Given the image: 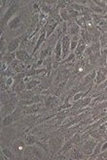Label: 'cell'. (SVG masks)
I'll list each match as a JSON object with an SVG mask.
<instances>
[{"label": "cell", "instance_id": "cell-24", "mask_svg": "<svg viewBox=\"0 0 107 160\" xmlns=\"http://www.w3.org/2000/svg\"><path fill=\"white\" fill-rule=\"evenodd\" d=\"M14 147L16 148V151H23V148H24V145H23L22 142H18V143L15 144Z\"/></svg>", "mask_w": 107, "mask_h": 160}, {"label": "cell", "instance_id": "cell-22", "mask_svg": "<svg viewBox=\"0 0 107 160\" xmlns=\"http://www.w3.org/2000/svg\"><path fill=\"white\" fill-rule=\"evenodd\" d=\"M2 153H3L7 158H11V159H12L14 157L13 153L11 152V151H10L9 148H2Z\"/></svg>", "mask_w": 107, "mask_h": 160}, {"label": "cell", "instance_id": "cell-18", "mask_svg": "<svg viewBox=\"0 0 107 160\" xmlns=\"http://www.w3.org/2000/svg\"><path fill=\"white\" fill-rule=\"evenodd\" d=\"M40 9H41V13L44 14V15H50V13L52 12V10L50 9V7L47 4H46L45 2L42 5H41Z\"/></svg>", "mask_w": 107, "mask_h": 160}, {"label": "cell", "instance_id": "cell-15", "mask_svg": "<svg viewBox=\"0 0 107 160\" xmlns=\"http://www.w3.org/2000/svg\"><path fill=\"white\" fill-rule=\"evenodd\" d=\"M106 79V76L103 75L102 73H100L99 71L96 72V75H95V83L96 84H101L103 83Z\"/></svg>", "mask_w": 107, "mask_h": 160}, {"label": "cell", "instance_id": "cell-19", "mask_svg": "<svg viewBox=\"0 0 107 160\" xmlns=\"http://www.w3.org/2000/svg\"><path fill=\"white\" fill-rule=\"evenodd\" d=\"M78 43H79L78 36H74L73 39H72V41H71V44H70V49H71V51L75 49L76 48H77V46H78Z\"/></svg>", "mask_w": 107, "mask_h": 160}, {"label": "cell", "instance_id": "cell-11", "mask_svg": "<svg viewBox=\"0 0 107 160\" xmlns=\"http://www.w3.org/2000/svg\"><path fill=\"white\" fill-rule=\"evenodd\" d=\"M70 23V28H69V32L71 33L72 35L74 36H77V34L80 32V26L76 23V22H73V23H71V22H69Z\"/></svg>", "mask_w": 107, "mask_h": 160}, {"label": "cell", "instance_id": "cell-23", "mask_svg": "<svg viewBox=\"0 0 107 160\" xmlns=\"http://www.w3.org/2000/svg\"><path fill=\"white\" fill-rule=\"evenodd\" d=\"M72 141L70 140V141H68V142H66L65 144H64V146H63V152H66V151H68L70 148L72 147Z\"/></svg>", "mask_w": 107, "mask_h": 160}, {"label": "cell", "instance_id": "cell-17", "mask_svg": "<svg viewBox=\"0 0 107 160\" xmlns=\"http://www.w3.org/2000/svg\"><path fill=\"white\" fill-rule=\"evenodd\" d=\"M15 120L13 115H8L7 116H5L3 119V125H9L11 123H13V121Z\"/></svg>", "mask_w": 107, "mask_h": 160}, {"label": "cell", "instance_id": "cell-5", "mask_svg": "<svg viewBox=\"0 0 107 160\" xmlns=\"http://www.w3.org/2000/svg\"><path fill=\"white\" fill-rule=\"evenodd\" d=\"M24 89H26V85L24 84V81H15L13 84V91L15 92H22Z\"/></svg>", "mask_w": 107, "mask_h": 160}, {"label": "cell", "instance_id": "cell-8", "mask_svg": "<svg viewBox=\"0 0 107 160\" xmlns=\"http://www.w3.org/2000/svg\"><path fill=\"white\" fill-rule=\"evenodd\" d=\"M94 147H95V143L94 141H88V142H86L85 145H84V147H83L84 153H86V154L92 153V151H94Z\"/></svg>", "mask_w": 107, "mask_h": 160}, {"label": "cell", "instance_id": "cell-6", "mask_svg": "<svg viewBox=\"0 0 107 160\" xmlns=\"http://www.w3.org/2000/svg\"><path fill=\"white\" fill-rule=\"evenodd\" d=\"M20 45H21V37H18V38L12 40L10 42V44L8 45V53L15 52L20 47Z\"/></svg>", "mask_w": 107, "mask_h": 160}, {"label": "cell", "instance_id": "cell-37", "mask_svg": "<svg viewBox=\"0 0 107 160\" xmlns=\"http://www.w3.org/2000/svg\"><path fill=\"white\" fill-rule=\"evenodd\" d=\"M104 19H107V15L105 16V17H104Z\"/></svg>", "mask_w": 107, "mask_h": 160}, {"label": "cell", "instance_id": "cell-32", "mask_svg": "<svg viewBox=\"0 0 107 160\" xmlns=\"http://www.w3.org/2000/svg\"><path fill=\"white\" fill-rule=\"evenodd\" d=\"M94 2L96 5H97L98 7H99V6H100V7H102V8L106 7V4H105V2H102V1H97V0H94Z\"/></svg>", "mask_w": 107, "mask_h": 160}, {"label": "cell", "instance_id": "cell-3", "mask_svg": "<svg viewBox=\"0 0 107 160\" xmlns=\"http://www.w3.org/2000/svg\"><path fill=\"white\" fill-rule=\"evenodd\" d=\"M16 57L18 60H20L21 62H29L30 60V56L28 55V53L24 51V49H19L18 52L16 53Z\"/></svg>", "mask_w": 107, "mask_h": 160}, {"label": "cell", "instance_id": "cell-31", "mask_svg": "<svg viewBox=\"0 0 107 160\" xmlns=\"http://www.w3.org/2000/svg\"><path fill=\"white\" fill-rule=\"evenodd\" d=\"M14 82H15V81H14L13 77H9V78L7 79V81H6V84H7V85H8V86H11V85L14 84Z\"/></svg>", "mask_w": 107, "mask_h": 160}, {"label": "cell", "instance_id": "cell-30", "mask_svg": "<svg viewBox=\"0 0 107 160\" xmlns=\"http://www.w3.org/2000/svg\"><path fill=\"white\" fill-rule=\"evenodd\" d=\"M86 93H84V92H79V93H77V94H75V96L73 97V99L75 100V101H78L79 99H80L82 96H84Z\"/></svg>", "mask_w": 107, "mask_h": 160}, {"label": "cell", "instance_id": "cell-20", "mask_svg": "<svg viewBox=\"0 0 107 160\" xmlns=\"http://www.w3.org/2000/svg\"><path fill=\"white\" fill-rule=\"evenodd\" d=\"M24 69H25V65H24V63L20 61L19 64L16 66V68H15V71L17 72V73H22V72H24Z\"/></svg>", "mask_w": 107, "mask_h": 160}, {"label": "cell", "instance_id": "cell-33", "mask_svg": "<svg viewBox=\"0 0 107 160\" xmlns=\"http://www.w3.org/2000/svg\"><path fill=\"white\" fill-rule=\"evenodd\" d=\"M92 9L94 10V12H95V13L102 14L103 12H104V11H103V10L101 9V8H99V7H93V8H92Z\"/></svg>", "mask_w": 107, "mask_h": 160}, {"label": "cell", "instance_id": "cell-14", "mask_svg": "<svg viewBox=\"0 0 107 160\" xmlns=\"http://www.w3.org/2000/svg\"><path fill=\"white\" fill-rule=\"evenodd\" d=\"M20 95H21V98H22V99H24V100L32 99V97L34 96L33 92L30 91V90H25V91L23 90V91H22V92L20 93Z\"/></svg>", "mask_w": 107, "mask_h": 160}, {"label": "cell", "instance_id": "cell-35", "mask_svg": "<svg viewBox=\"0 0 107 160\" xmlns=\"http://www.w3.org/2000/svg\"><path fill=\"white\" fill-rule=\"evenodd\" d=\"M105 158H107V152L103 153L101 155H99V157H98V159H105Z\"/></svg>", "mask_w": 107, "mask_h": 160}, {"label": "cell", "instance_id": "cell-1", "mask_svg": "<svg viewBox=\"0 0 107 160\" xmlns=\"http://www.w3.org/2000/svg\"><path fill=\"white\" fill-rule=\"evenodd\" d=\"M70 44H71V40L68 36H63L61 39V49H63V56L61 58H64L66 56L68 52L70 51Z\"/></svg>", "mask_w": 107, "mask_h": 160}, {"label": "cell", "instance_id": "cell-29", "mask_svg": "<svg viewBox=\"0 0 107 160\" xmlns=\"http://www.w3.org/2000/svg\"><path fill=\"white\" fill-rule=\"evenodd\" d=\"M80 139H81L80 135H79V134H75V135H74V137L71 139V141H72L73 144H77V143L80 142Z\"/></svg>", "mask_w": 107, "mask_h": 160}, {"label": "cell", "instance_id": "cell-10", "mask_svg": "<svg viewBox=\"0 0 107 160\" xmlns=\"http://www.w3.org/2000/svg\"><path fill=\"white\" fill-rule=\"evenodd\" d=\"M61 40H58L57 45H56V49H55V54H56V60L58 61V60H60V58H61V53H63V49H61Z\"/></svg>", "mask_w": 107, "mask_h": 160}, {"label": "cell", "instance_id": "cell-21", "mask_svg": "<svg viewBox=\"0 0 107 160\" xmlns=\"http://www.w3.org/2000/svg\"><path fill=\"white\" fill-rule=\"evenodd\" d=\"M95 75H96V74H95V72H93V73H90L89 75L87 76V77H86L85 78V82H84V84H83V85H87V84H88V83H89L90 81H92L93 80V79H94V77H95Z\"/></svg>", "mask_w": 107, "mask_h": 160}, {"label": "cell", "instance_id": "cell-28", "mask_svg": "<svg viewBox=\"0 0 107 160\" xmlns=\"http://www.w3.org/2000/svg\"><path fill=\"white\" fill-rule=\"evenodd\" d=\"M94 153H93L94 155H96V154H98V153L101 151V144H97V145H96V147L94 148Z\"/></svg>", "mask_w": 107, "mask_h": 160}, {"label": "cell", "instance_id": "cell-4", "mask_svg": "<svg viewBox=\"0 0 107 160\" xmlns=\"http://www.w3.org/2000/svg\"><path fill=\"white\" fill-rule=\"evenodd\" d=\"M86 47H87V44H86L85 41L83 40V39L79 40V43H78V46L76 48V53H75V55L78 58H81L83 56L84 51L86 49Z\"/></svg>", "mask_w": 107, "mask_h": 160}, {"label": "cell", "instance_id": "cell-13", "mask_svg": "<svg viewBox=\"0 0 107 160\" xmlns=\"http://www.w3.org/2000/svg\"><path fill=\"white\" fill-rule=\"evenodd\" d=\"M59 15H60V18H63V21H64V22H68V21H70V19H71V17H70V15H69L68 9L60 10Z\"/></svg>", "mask_w": 107, "mask_h": 160}, {"label": "cell", "instance_id": "cell-12", "mask_svg": "<svg viewBox=\"0 0 107 160\" xmlns=\"http://www.w3.org/2000/svg\"><path fill=\"white\" fill-rule=\"evenodd\" d=\"M16 57V53H7L4 56V61L6 62V64H11L15 60Z\"/></svg>", "mask_w": 107, "mask_h": 160}, {"label": "cell", "instance_id": "cell-36", "mask_svg": "<svg viewBox=\"0 0 107 160\" xmlns=\"http://www.w3.org/2000/svg\"><path fill=\"white\" fill-rule=\"evenodd\" d=\"M105 148H107V143H105V144H104V146L101 147V151H104Z\"/></svg>", "mask_w": 107, "mask_h": 160}, {"label": "cell", "instance_id": "cell-26", "mask_svg": "<svg viewBox=\"0 0 107 160\" xmlns=\"http://www.w3.org/2000/svg\"><path fill=\"white\" fill-rule=\"evenodd\" d=\"M68 12H69V15H70L71 18L78 17V16H79V14H80L78 11H75V10H73V9H69V8H68Z\"/></svg>", "mask_w": 107, "mask_h": 160}, {"label": "cell", "instance_id": "cell-25", "mask_svg": "<svg viewBox=\"0 0 107 160\" xmlns=\"http://www.w3.org/2000/svg\"><path fill=\"white\" fill-rule=\"evenodd\" d=\"M67 116L66 112H60V113H58V116H57V119L58 120V122H60V121H63V118Z\"/></svg>", "mask_w": 107, "mask_h": 160}, {"label": "cell", "instance_id": "cell-9", "mask_svg": "<svg viewBox=\"0 0 107 160\" xmlns=\"http://www.w3.org/2000/svg\"><path fill=\"white\" fill-rule=\"evenodd\" d=\"M46 39H47V34H46V29L44 28V29L42 30V32H41V35H40V37H39L38 41H37V44H36L35 49H34V51H33V53H32V54H34V53H36V51H37L38 48H39L41 45H42V43L45 42Z\"/></svg>", "mask_w": 107, "mask_h": 160}, {"label": "cell", "instance_id": "cell-34", "mask_svg": "<svg viewBox=\"0 0 107 160\" xmlns=\"http://www.w3.org/2000/svg\"><path fill=\"white\" fill-rule=\"evenodd\" d=\"M98 134H99L98 131H93V132H91V135H92V136H94V138H97Z\"/></svg>", "mask_w": 107, "mask_h": 160}, {"label": "cell", "instance_id": "cell-27", "mask_svg": "<svg viewBox=\"0 0 107 160\" xmlns=\"http://www.w3.org/2000/svg\"><path fill=\"white\" fill-rule=\"evenodd\" d=\"M35 143V138L32 136V135H29V136H27V138H26V144L27 145H33Z\"/></svg>", "mask_w": 107, "mask_h": 160}, {"label": "cell", "instance_id": "cell-2", "mask_svg": "<svg viewBox=\"0 0 107 160\" xmlns=\"http://www.w3.org/2000/svg\"><path fill=\"white\" fill-rule=\"evenodd\" d=\"M16 10H17L16 4H14L6 11V13L4 14V16H3V18H2V25H4L5 23H7V22H10V18H12V17L14 16V14L16 13Z\"/></svg>", "mask_w": 107, "mask_h": 160}, {"label": "cell", "instance_id": "cell-16", "mask_svg": "<svg viewBox=\"0 0 107 160\" xmlns=\"http://www.w3.org/2000/svg\"><path fill=\"white\" fill-rule=\"evenodd\" d=\"M39 81L37 80H32V81H29V83H27L26 84V89L27 90H31L35 87L37 85H39Z\"/></svg>", "mask_w": 107, "mask_h": 160}, {"label": "cell", "instance_id": "cell-7", "mask_svg": "<svg viewBox=\"0 0 107 160\" xmlns=\"http://www.w3.org/2000/svg\"><path fill=\"white\" fill-rule=\"evenodd\" d=\"M21 21H22V17H21V16H17V17H15V18H12L9 22L10 29H11V30H15V29L19 28L20 25H21Z\"/></svg>", "mask_w": 107, "mask_h": 160}]
</instances>
